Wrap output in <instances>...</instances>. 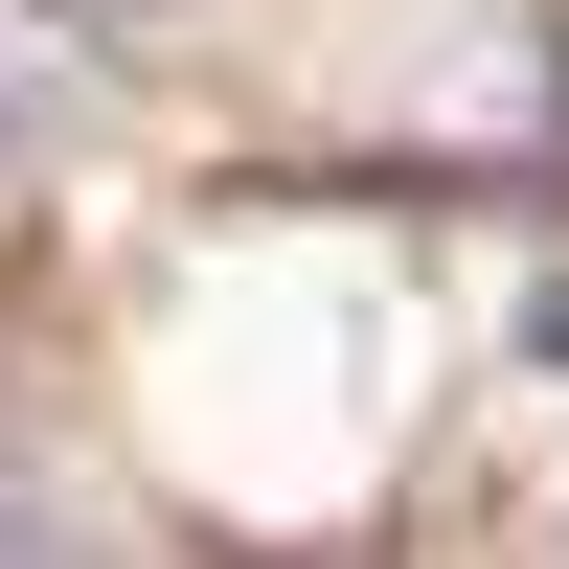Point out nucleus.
Segmentation results:
<instances>
[{
  "label": "nucleus",
  "instance_id": "1",
  "mask_svg": "<svg viewBox=\"0 0 569 569\" xmlns=\"http://www.w3.org/2000/svg\"><path fill=\"white\" fill-rule=\"evenodd\" d=\"M525 342H547V365H569V273H547V297H525Z\"/></svg>",
  "mask_w": 569,
  "mask_h": 569
},
{
  "label": "nucleus",
  "instance_id": "2",
  "mask_svg": "<svg viewBox=\"0 0 569 569\" xmlns=\"http://www.w3.org/2000/svg\"><path fill=\"white\" fill-rule=\"evenodd\" d=\"M46 23H160V0H46Z\"/></svg>",
  "mask_w": 569,
  "mask_h": 569
}]
</instances>
